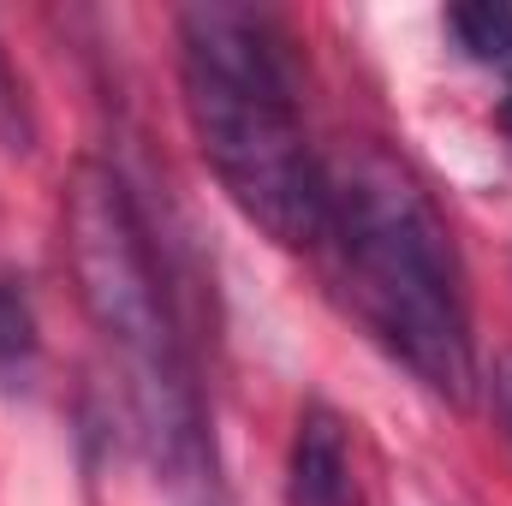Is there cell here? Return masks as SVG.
<instances>
[{
  "label": "cell",
  "instance_id": "ba28073f",
  "mask_svg": "<svg viewBox=\"0 0 512 506\" xmlns=\"http://www.w3.org/2000/svg\"><path fill=\"white\" fill-rule=\"evenodd\" d=\"M495 399H501V417L512 429V358H501V370H495Z\"/></svg>",
  "mask_w": 512,
  "mask_h": 506
},
{
  "label": "cell",
  "instance_id": "8992f818",
  "mask_svg": "<svg viewBox=\"0 0 512 506\" xmlns=\"http://www.w3.org/2000/svg\"><path fill=\"white\" fill-rule=\"evenodd\" d=\"M30 352H36V322L24 310V292L0 280V370H24Z\"/></svg>",
  "mask_w": 512,
  "mask_h": 506
},
{
  "label": "cell",
  "instance_id": "52a82bcc",
  "mask_svg": "<svg viewBox=\"0 0 512 506\" xmlns=\"http://www.w3.org/2000/svg\"><path fill=\"white\" fill-rule=\"evenodd\" d=\"M0 143L6 149H30V108H24V90L6 66V48H0Z\"/></svg>",
  "mask_w": 512,
  "mask_h": 506
},
{
  "label": "cell",
  "instance_id": "277c9868",
  "mask_svg": "<svg viewBox=\"0 0 512 506\" xmlns=\"http://www.w3.org/2000/svg\"><path fill=\"white\" fill-rule=\"evenodd\" d=\"M286 501L292 506H358L352 471V429L334 405H304L286 465Z\"/></svg>",
  "mask_w": 512,
  "mask_h": 506
},
{
  "label": "cell",
  "instance_id": "6da1fadb",
  "mask_svg": "<svg viewBox=\"0 0 512 506\" xmlns=\"http://www.w3.org/2000/svg\"><path fill=\"white\" fill-rule=\"evenodd\" d=\"M60 233H66V268L78 304L120 370L137 447L155 483L173 495V506H221V465H215L203 387L126 179L102 161H78L66 179Z\"/></svg>",
  "mask_w": 512,
  "mask_h": 506
},
{
  "label": "cell",
  "instance_id": "3957f363",
  "mask_svg": "<svg viewBox=\"0 0 512 506\" xmlns=\"http://www.w3.org/2000/svg\"><path fill=\"white\" fill-rule=\"evenodd\" d=\"M179 84L203 161L274 245H316L328 161L298 114V72L274 18L245 6L179 12Z\"/></svg>",
  "mask_w": 512,
  "mask_h": 506
},
{
  "label": "cell",
  "instance_id": "9c48e42d",
  "mask_svg": "<svg viewBox=\"0 0 512 506\" xmlns=\"http://www.w3.org/2000/svg\"><path fill=\"white\" fill-rule=\"evenodd\" d=\"M501 131H507V143H512V84H507V102H501Z\"/></svg>",
  "mask_w": 512,
  "mask_h": 506
},
{
  "label": "cell",
  "instance_id": "7a4b0ae2",
  "mask_svg": "<svg viewBox=\"0 0 512 506\" xmlns=\"http://www.w3.org/2000/svg\"><path fill=\"white\" fill-rule=\"evenodd\" d=\"M352 316L429 393L465 405L477 381L471 310L453 233L423 191V179L382 143H352L328 155V203L316 239Z\"/></svg>",
  "mask_w": 512,
  "mask_h": 506
},
{
  "label": "cell",
  "instance_id": "5b68a950",
  "mask_svg": "<svg viewBox=\"0 0 512 506\" xmlns=\"http://www.w3.org/2000/svg\"><path fill=\"white\" fill-rule=\"evenodd\" d=\"M447 30L459 36V48L471 60H501V66H512V6H501V0L453 6L447 12Z\"/></svg>",
  "mask_w": 512,
  "mask_h": 506
}]
</instances>
